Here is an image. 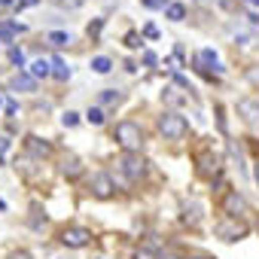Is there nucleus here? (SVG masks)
<instances>
[{
    "label": "nucleus",
    "mask_w": 259,
    "mask_h": 259,
    "mask_svg": "<svg viewBox=\"0 0 259 259\" xmlns=\"http://www.w3.org/2000/svg\"><path fill=\"white\" fill-rule=\"evenodd\" d=\"M113 141L125 150V153H138L141 144H144V132H141V125L132 122V119H125L116 125V132H113Z\"/></svg>",
    "instance_id": "1"
},
{
    "label": "nucleus",
    "mask_w": 259,
    "mask_h": 259,
    "mask_svg": "<svg viewBox=\"0 0 259 259\" xmlns=\"http://www.w3.org/2000/svg\"><path fill=\"white\" fill-rule=\"evenodd\" d=\"M159 132H162L168 141H183V138L189 135V122H186V116H180L177 110H165V113L159 116Z\"/></svg>",
    "instance_id": "2"
},
{
    "label": "nucleus",
    "mask_w": 259,
    "mask_h": 259,
    "mask_svg": "<svg viewBox=\"0 0 259 259\" xmlns=\"http://www.w3.org/2000/svg\"><path fill=\"white\" fill-rule=\"evenodd\" d=\"M116 165H119V171H122L128 180H132V183H138V180L144 177V171H147V162H144L138 153H122Z\"/></svg>",
    "instance_id": "3"
},
{
    "label": "nucleus",
    "mask_w": 259,
    "mask_h": 259,
    "mask_svg": "<svg viewBox=\"0 0 259 259\" xmlns=\"http://www.w3.org/2000/svg\"><path fill=\"white\" fill-rule=\"evenodd\" d=\"M220 165H223V159L213 153V150H198L195 153V171L201 174V177H217L220 174Z\"/></svg>",
    "instance_id": "4"
},
{
    "label": "nucleus",
    "mask_w": 259,
    "mask_h": 259,
    "mask_svg": "<svg viewBox=\"0 0 259 259\" xmlns=\"http://www.w3.org/2000/svg\"><path fill=\"white\" fill-rule=\"evenodd\" d=\"M61 244L79 250V247L92 244V232H89L85 226H67V229H61Z\"/></svg>",
    "instance_id": "5"
},
{
    "label": "nucleus",
    "mask_w": 259,
    "mask_h": 259,
    "mask_svg": "<svg viewBox=\"0 0 259 259\" xmlns=\"http://www.w3.org/2000/svg\"><path fill=\"white\" fill-rule=\"evenodd\" d=\"M244 235H247V226L235 217H226L223 223H217V238H223V241H241Z\"/></svg>",
    "instance_id": "6"
},
{
    "label": "nucleus",
    "mask_w": 259,
    "mask_h": 259,
    "mask_svg": "<svg viewBox=\"0 0 259 259\" xmlns=\"http://www.w3.org/2000/svg\"><path fill=\"white\" fill-rule=\"evenodd\" d=\"M223 210H226V217H235V220H241V217L247 213V201H244L238 192H229V195L223 198Z\"/></svg>",
    "instance_id": "7"
},
{
    "label": "nucleus",
    "mask_w": 259,
    "mask_h": 259,
    "mask_svg": "<svg viewBox=\"0 0 259 259\" xmlns=\"http://www.w3.org/2000/svg\"><path fill=\"white\" fill-rule=\"evenodd\" d=\"M92 192H95L98 198H110V195H113V180H110V174H95V177H92Z\"/></svg>",
    "instance_id": "8"
},
{
    "label": "nucleus",
    "mask_w": 259,
    "mask_h": 259,
    "mask_svg": "<svg viewBox=\"0 0 259 259\" xmlns=\"http://www.w3.org/2000/svg\"><path fill=\"white\" fill-rule=\"evenodd\" d=\"M238 113L253 125V122H259V101H253V98H241L238 101Z\"/></svg>",
    "instance_id": "9"
},
{
    "label": "nucleus",
    "mask_w": 259,
    "mask_h": 259,
    "mask_svg": "<svg viewBox=\"0 0 259 259\" xmlns=\"http://www.w3.org/2000/svg\"><path fill=\"white\" fill-rule=\"evenodd\" d=\"M61 174H64L67 180L82 177V162H79L76 156H64V159H61Z\"/></svg>",
    "instance_id": "10"
},
{
    "label": "nucleus",
    "mask_w": 259,
    "mask_h": 259,
    "mask_svg": "<svg viewBox=\"0 0 259 259\" xmlns=\"http://www.w3.org/2000/svg\"><path fill=\"white\" fill-rule=\"evenodd\" d=\"M25 147H28V153H34V156H49V153H52V147H49L46 141H40L37 135H28V138H25Z\"/></svg>",
    "instance_id": "11"
},
{
    "label": "nucleus",
    "mask_w": 259,
    "mask_h": 259,
    "mask_svg": "<svg viewBox=\"0 0 259 259\" xmlns=\"http://www.w3.org/2000/svg\"><path fill=\"white\" fill-rule=\"evenodd\" d=\"M19 31H25V25H19V22H0V43H13Z\"/></svg>",
    "instance_id": "12"
},
{
    "label": "nucleus",
    "mask_w": 259,
    "mask_h": 259,
    "mask_svg": "<svg viewBox=\"0 0 259 259\" xmlns=\"http://www.w3.org/2000/svg\"><path fill=\"white\" fill-rule=\"evenodd\" d=\"M13 89H16V92H34V89H37V79H34L31 73H16V76H13Z\"/></svg>",
    "instance_id": "13"
},
{
    "label": "nucleus",
    "mask_w": 259,
    "mask_h": 259,
    "mask_svg": "<svg viewBox=\"0 0 259 259\" xmlns=\"http://www.w3.org/2000/svg\"><path fill=\"white\" fill-rule=\"evenodd\" d=\"M31 76H34V79H46V76H52V61L37 58V61L31 64Z\"/></svg>",
    "instance_id": "14"
},
{
    "label": "nucleus",
    "mask_w": 259,
    "mask_h": 259,
    "mask_svg": "<svg viewBox=\"0 0 259 259\" xmlns=\"http://www.w3.org/2000/svg\"><path fill=\"white\" fill-rule=\"evenodd\" d=\"M52 76H55V79H61V82L70 76V67L64 64V58H61V55H52Z\"/></svg>",
    "instance_id": "15"
},
{
    "label": "nucleus",
    "mask_w": 259,
    "mask_h": 259,
    "mask_svg": "<svg viewBox=\"0 0 259 259\" xmlns=\"http://www.w3.org/2000/svg\"><path fill=\"white\" fill-rule=\"evenodd\" d=\"M183 220H186V223L195 229V226L201 223V207H198L195 201H192V204H183Z\"/></svg>",
    "instance_id": "16"
},
{
    "label": "nucleus",
    "mask_w": 259,
    "mask_h": 259,
    "mask_svg": "<svg viewBox=\"0 0 259 259\" xmlns=\"http://www.w3.org/2000/svg\"><path fill=\"white\" fill-rule=\"evenodd\" d=\"M92 70H95V73H110V70H113V61H110L107 55H95V58H92Z\"/></svg>",
    "instance_id": "17"
},
{
    "label": "nucleus",
    "mask_w": 259,
    "mask_h": 259,
    "mask_svg": "<svg viewBox=\"0 0 259 259\" xmlns=\"http://www.w3.org/2000/svg\"><path fill=\"white\" fill-rule=\"evenodd\" d=\"M183 16H186V7H183V4H168L165 19H171V22H183Z\"/></svg>",
    "instance_id": "18"
},
{
    "label": "nucleus",
    "mask_w": 259,
    "mask_h": 259,
    "mask_svg": "<svg viewBox=\"0 0 259 259\" xmlns=\"http://www.w3.org/2000/svg\"><path fill=\"white\" fill-rule=\"evenodd\" d=\"M46 40H49L52 46H58V49H61V46H67V43H70V34H67V31H49V34H46Z\"/></svg>",
    "instance_id": "19"
},
{
    "label": "nucleus",
    "mask_w": 259,
    "mask_h": 259,
    "mask_svg": "<svg viewBox=\"0 0 259 259\" xmlns=\"http://www.w3.org/2000/svg\"><path fill=\"white\" fill-rule=\"evenodd\" d=\"M162 101H168V104H183L186 98H183L177 89H165V92H162Z\"/></svg>",
    "instance_id": "20"
},
{
    "label": "nucleus",
    "mask_w": 259,
    "mask_h": 259,
    "mask_svg": "<svg viewBox=\"0 0 259 259\" xmlns=\"http://www.w3.org/2000/svg\"><path fill=\"white\" fill-rule=\"evenodd\" d=\"M141 43H144V37H141L138 31H128V34H125V46H128V49H138Z\"/></svg>",
    "instance_id": "21"
},
{
    "label": "nucleus",
    "mask_w": 259,
    "mask_h": 259,
    "mask_svg": "<svg viewBox=\"0 0 259 259\" xmlns=\"http://www.w3.org/2000/svg\"><path fill=\"white\" fill-rule=\"evenodd\" d=\"M10 64L25 67V52H22V49H16V46H10Z\"/></svg>",
    "instance_id": "22"
},
{
    "label": "nucleus",
    "mask_w": 259,
    "mask_h": 259,
    "mask_svg": "<svg viewBox=\"0 0 259 259\" xmlns=\"http://www.w3.org/2000/svg\"><path fill=\"white\" fill-rule=\"evenodd\" d=\"M85 119H89L92 125H104V113H101V107H89V113H85Z\"/></svg>",
    "instance_id": "23"
},
{
    "label": "nucleus",
    "mask_w": 259,
    "mask_h": 259,
    "mask_svg": "<svg viewBox=\"0 0 259 259\" xmlns=\"http://www.w3.org/2000/svg\"><path fill=\"white\" fill-rule=\"evenodd\" d=\"M135 259H162V256H159L153 247H138V250H135Z\"/></svg>",
    "instance_id": "24"
},
{
    "label": "nucleus",
    "mask_w": 259,
    "mask_h": 259,
    "mask_svg": "<svg viewBox=\"0 0 259 259\" xmlns=\"http://www.w3.org/2000/svg\"><path fill=\"white\" fill-rule=\"evenodd\" d=\"M119 98H122V95L113 92V89H104V92H101V104H119Z\"/></svg>",
    "instance_id": "25"
},
{
    "label": "nucleus",
    "mask_w": 259,
    "mask_h": 259,
    "mask_svg": "<svg viewBox=\"0 0 259 259\" xmlns=\"http://www.w3.org/2000/svg\"><path fill=\"white\" fill-rule=\"evenodd\" d=\"M147 10H168V0H141Z\"/></svg>",
    "instance_id": "26"
},
{
    "label": "nucleus",
    "mask_w": 259,
    "mask_h": 259,
    "mask_svg": "<svg viewBox=\"0 0 259 259\" xmlns=\"http://www.w3.org/2000/svg\"><path fill=\"white\" fill-rule=\"evenodd\" d=\"M247 79H250V85H256V89H259V64L247 67Z\"/></svg>",
    "instance_id": "27"
},
{
    "label": "nucleus",
    "mask_w": 259,
    "mask_h": 259,
    "mask_svg": "<svg viewBox=\"0 0 259 259\" xmlns=\"http://www.w3.org/2000/svg\"><path fill=\"white\" fill-rule=\"evenodd\" d=\"M101 28H104V19H95V22H92V25H89V37H92V40H95V37H98V34H101Z\"/></svg>",
    "instance_id": "28"
},
{
    "label": "nucleus",
    "mask_w": 259,
    "mask_h": 259,
    "mask_svg": "<svg viewBox=\"0 0 259 259\" xmlns=\"http://www.w3.org/2000/svg\"><path fill=\"white\" fill-rule=\"evenodd\" d=\"M61 122H64V125H67V128H73V125H76V122H79V116H76V113H73V110H67V113H64V116H61Z\"/></svg>",
    "instance_id": "29"
},
{
    "label": "nucleus",
    "mask_w": 259,
    "mask_h": 259,
    "mask_svg": "<svg viewBox=\"0 0 259 259\" xmlns=\"http://www.w3.org/2000/svg\"><path fill=\"white\" fill-rule=\"evenodd\" d=\"M7 150H10V138H0V162H4V156H7Z\"/></svg>",
    "instance_id": "30"
},
{
    "label": "nucleus",
    "mask_w": 259,
    "mask_h": 259,
    "mask_svg": "<svg viewBox=\"0 0 259 259\" xmlns=\"http://www.w3.org/2000/svg\"><path fill=\"white\" fill-rule=\"evenodd\" d=\"M144 37H153V40H156V37H159V28H156V25H147V28H144Z\"/></svg>",
    "instance_id": "31"
},
{
    "label": "nucleus",
    "mask_w": 259,
    "mask_h": 259,
    "mask_svg": "<svg viewBox=\"0 0 259 259\" xmlns=\"http://www.w3.org/2000/svg\"><path fill=\"white\" fill-rule=\"evenodd\" d=\"M4 110H7V116H16V113H19V104H16V101H7Z\"/></svg>",
    "instance_id": "32"
},
{
    "label": "nucleus",
    "mask_w": 259,
    "mask_h": 259,
    "mask_svg": "<svg viewBox=\"0 0 259 259\" xmlns=\"http://www.w3.org/2000/svg\"><path fill=\"white\" fill-rule=\"evenodd\" d=\"M7 259H31V253H28V250H16V253H10Z\"/></svg>",
    "instance_id": "33"
},
{
    "label": "nucleus",
    "mask_w": 259,
    "mask_h": 259,
    "mask_svg": "<svg viewBox=\"0 0 259 259\" xmlns=\"http://www.w3.org/2000/svg\"><path fill=\"white\" fill-rule=\"evenodd\" d=\"M156 61H159V58H156V52H144V64H150V67H153Z\"/></svg>",
    "instance_id": "34"
},
{
    "label": "nucleus",
    "mask_w": 259,
    "mask_h": 259,
    "mask_svg": "<svg viewBox=\"0 0 259 259\" xmlns=\"http://www.w3.org/2000/svg\"><path fill=\"white\" fill-rule=\"evenodd\" d=\"M37 0H19V7H34Z\"/></svg>",
    "instance_id": "35"
},
{
    "label": "nucleus",
    "mask_w": 259,
    "mask_h": 259,
    "mask_svg": "<svg viewBox=\"0 0 259 259\" xmlns=\"http://www.w3.org/2000/svg\"><path fill=\"white\" fill-rule=\"evenodd\" d=\"M13 4V0H0V7H10Z\"/></svg>",
    "instance_id": "36"
},
{
    "label": "nucleus",
    "mask_w": 259,
    "mask_h": 259,
    "mask_svg": "<svg viewBox=\"0 0 259 259\" xmlns=\"http://www.w3.org/2000/svg\"><path fill=\"white\" fill-rule=\"evenodd\" d=\"M162 259H177V256H174V253H165V256H162Z\"/></svg>",
    "instance_id": "37"
},
{
    "label": "nucleus",
    "mask_w": 259,
    "mask_h": 259,
    "mask_svg": "<svg viewBox=\"0 0 259 259\" xmlns=\"http://www.w3.org/2000/svg\"><path fill=\"white\" fill-rule=\"evenodd\" d=\"M256 183H259V159H256Z\"/></svg>",
    "instance_id": "38"
},
{
    "label": "nucleus",
    "mask_w": 259,
    "mask_h": 259,
    "mask_svg": "<svg viewBox=\"0 0 259 259\" xmlns=\"http://www.w3.org/2000/svg\"><path fill=\"white\" fill-rule=\"evenodd\" d=\"M247 4H250V7H259V0H247Z\"/></svg>",
    "instance_id": "39"
},
{
    "label": "nucleus",
    "mask_w": 259,
    "mask_h": 259,
    "mask_svg": "<svg viewBox=\"0 0 259 259\" xmlns=\"http://www.w3.org/2000/svg\"><path fill=\"white\" fill-rule=\"evenodd\" d=\"M186 259H207V256H186Z\"/></svg>",
    "instance_id": "40"
},
{
    "label": "nucleus",
    "mask_w": 259,
    "mask_h": 259,
    "mask_svg": "<svg viewBox=\"0 0 259 259\" xmlns=\"http://www.w3.org/2000/svg\"><path fill=\"white\" fill-rule=\"evenodd\" d=\"M4 207H7V201H4V198H0V210H4Z\"/></svg>",
    "instance_id": "41"
},
{
    "label": "nucleus",
    "mask_w": 259,
    "mask_h": 259,
    "mask_svg": "<svg viewBox=\"0 0 259 259\" xmlns=\"http://www.w3.org/2000/svg\"><path fill=\"white\" fill-rule=\"evenodd\" d=\"M0 107H4V101H0Z\"/></svg>",
    "instance_id": "42"
}]
</instances>
